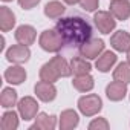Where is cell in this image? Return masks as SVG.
I'll use <instances>...</instances> for the list:
<instances>
[{"label": "cell", "instance_id": "14", "mask_svg": "<svg viewBox=\"0 0 130 130\" xmlns=\"http://www.w3.org/2000/svg\"><path fill=\"white\" fill-rule=\"evenodd\" d=\"M78 113L75 110H64L60 116V128L63 130H71L78 125Z\"/></svg>", "mask_w": 130, "mask_h": 130}, {"label": "cell", "instance_id": "10", "mask_svg": "<svg viewBox=\"0 0 130 130\" xmlns=\"http://www.w3.org/2000/svg\"><path fill=\"white\" fill-rule=\"evenodd\" d=\"M110 44L118 52H127L130 49V34L125 31H116L110 37Z\"/></svg>", "mask_w": 130, "mask_h": 130}, {"label": "cell", "instance_id": "27", "mask_svg": "<svg viewBox=\"0 0 130 130\" xmlns=\"http://www.w3.org/2000/svg\"><path fill=\"white\" fill-rule=\"evenodd\" d=\"M98 3H100V0H80L81 8H83L84 11H89V12L95 11V9L98 8Z\"/></svg>", "mask_w": 130, "mask_h": 130}, {"label": "cell", "instance_id": "1", "mask_svg": "<svg viewBox=\"0 0 130 130\" xmlns=\"http://www.w3.org/2000/svg\"><path fill=\"white\" fill-rule=\"evenodd\" d=\"M57 32L69 47H81L92 37V25L81 15L63 17L55 25Z\"/></svg>", "mask_w": 130, "mask_h": 130}, {"label": "cell", "instance_id": "4", "mask_svg": "<svg viewBox=\"0 0 130 130\" xmlns=\"http://www.w3.org/2000/svg\"><path fill=\"white\" fill-rule=\"evenodd\" d=\"M93 22H95L96 28L100 29V32H103V34H110L116 26V20L113 19V14L107 12V11H98L93 15Z\"/></svg>", "mask_w": 130, "mask_h": 130}, {"label": "cell", "instance_id": "28", "mask_svg": "<svg viewBox=\"0 0 130 130\" xmlns=\"http://www.w3.org/2000/svg\"><path fill=\"white\" fill-rule=\"evenodd\" d=\"M40 3V0H19V5L23 9H32L35 5Z\"/></svg>", "mask_w": 130, "mask_h": 130}, {"label": "cell", "instance_id": "20", "mask_svg": "<svg viewBox=\"0 0 130 130\" xmlns=\"http://www.w3.org/2000/svg\"><path fill=\"white\" fill-rule=\"evenodd\" d=\"M49 63L55 68V71L58 72V75H60V77H69V75L72 74V71H71V64H69L66 60H64L61 55L54 57Z\"/></svg>", "mask_w": 130, "mask_h": 130}, {"label": "cell", "instance_id": "16", "mask_svg": "<svg viewBox=\"0 0 130 130\" xmlns=\"http://www.w3.org/2000/svg\"><path fill=\"white\" fill-rule=\"evenodd\" d=\"M5 80L11 84H22L26 80V71L22 66H12V68L6 69Z\"/></svg>", "mask_w": 130, "mask_h": 130}, {"label": "cell", "instance_id": "17", "mask_svg": "<svg viewBox=\"0 0 130 130\" xmlns=\"http://www.w3.org/2000/svg\"><path fill=\"white\" fill-rule=\"evenodd\" d=\"M90 69H92L90 63H89L83 55H81V57H75V58H72V61H71V71H72L74 75H84V74H89Z\"/></svg>", "mask_w": 130, "mask_h": 130}, {"label": "cell", "instance_id": "15", "mask_svg": "<svg viewBox=\"0 0 130 130\" xmlns=\"http://www.w3.org/2000/svg\"><path fill=\"white\" fill-rule=\"evenodd\" d=\"M115 63H116V55L113 52H110V51H106V52H103V55L98 57L95 66L101 72H109Z\"/></svg>", "mask_w": 130, "mask_h": 130}, {"label": "cell", "instance_id": "9", "mask_svg": "<svg viewBox=\"0 0 130 130\" xmlns=\"http://www.w3.org/2000/svg\"><path fill=\"white\" fill-rule=\"evenodd\" d=\"M110 12L116 20H127L130 17V2L128 0H112Z\"/></svg>", "mask_w": 130, "mask_h": 130}, {"label": "cell", "instance_id": "5", "mask_svg": "<svg viewBox=\"0 0 130 130\" xmlns=\"http://www.w3.org/2000/svg\"><path fill=\"white\" fill-rule=\"evenodd\" d=\"M38 112V104L32 96H25L19 101V113L25 121H31L37 116Z\"/></svg>", "mask_w": 130, "mask_h": 130}, {"label": "cell", "instance_id": "23", "mask_svg": "<svg viewBox=\"0 0 130 130\" xmlns=\"http://www.w3.org/2000/svg\"><path fill=\"white\" fill-rule=\"evenodd\" d=\"M113 78L122 83H130V63H119L113 71Z\"/></svg>", "mask_w": 130, "mask_h": 130}, {"label": "cell", "instance_id": "24", "mask_svg": "<svg viewBox=\"0 0 130 130\" xmlns=\"http://www.w3.org/2000/svg\"><path fill=\"white\" fill-rule=\"evenodd\" d=\"M40 78L44 80V81H49V83H55L60 78V75H58V72L55 71V68L51 63H46L40 69Z\"/></svg>", "mask_w": 130, "mask_h": 130}, {"label": "cell", "instance_id": "25", "mask_svg": "<svg viewBox=\"0 0 130 130\" xmlns=\"http://www.w3.org/2000/svg\"><path fill=\"white\" fill-rule=\"evenodd\" d=\"M0 103H2V106L6 107V109L8 107H12L17 103V92L14 89H11V87L3 89L2 96H0Z\"/></svg>", "mask_w": 130, "mask_h": 130}, {"label": "cell", "instance_id": "21", "mask_svg": "<svg viewBox=\"0 0 130 130\" xmlns=\"http://www.w3.org/2000/svg\"><path fill=\"white\" fill-rule=\"evenodd\" d=\"M64 5L57 2V0H52V2H49L46 6H44V15L49 17V19H60L61 14L64 12Z\"/></svg>", "mask_w": 130, "mask_h": 130}, {"label": "cell", "instance_id": "31", "mask_svg": "<svg viewBox=\"0 0 130 130\" xmlns=\"http://www.w3.org/2000/svg\"><path fill=\"white\" fill-rule=\"evenodd\" d=\"M3 2H9V0H3Z\"/></svg>", "mask_w": 130, "mask_h": 130}, {"label": "cell", "instance_id": "13", "mask_svg": "<svg viewBox=\"0 0 130 130\" xmlns=\"http://www.w3.org/2000/svg\"><path fill=\"white\" fill-rule=\"evenodd\" d=\"M55 125H57V118L54 116V115H47V113H38L37 116H35V124L31 127L32 130L34 128H41V130H52V128H55Z\"/></svg>", "mask_w": 130, "mask_h": 130}, {"label": "cell", "instance_id": "2", "mask_svg": "<svg viewBox=\"0 0 130 130\" xmlns=\"http://www.w3.org/2000/svg\"><path fill=\"white\" fill-rule=\"evenodd\" d=\"M38 43H40L41 49H44L47 52H58L64 46V41L60 37V34L57 32V29H46V31H43L41 35H40Z\"/></svg>", "mask_w": 130, "mask_h": 130}, {"label": "cell", "instance_id": "12", "mask_svg": "<svg viewBox=\"0 0 130 130\" xmlns=\"http://www.w3.org/2000/svg\"><path fill=\"white\" fill-rule=\"evenodd\" d=\"M35 37H37V32L29 25H22L15 31V40L19 43H22V44H26V46L32 44L35 41Z\"/></svg>", "mask_w": 130, "mask_h": 130}, {"label": "cell", "instance_id": "11", "mask_svg": "<svg viewBox=\"0 0 130 130\" xmlns=\"http://www.w3.org/2000/svg\"><path fill=\"white\" fill-rule=\"evenodd\" d=\"M127 93V83L115 80L106 87V95L110 101H121Z\"/></svg>", "mask_w": 130, "mask_h": 130}, {"label": "cell", "instance_id": "18", "mask_svg": "<svg viewBox=\"0 0 130 130\" xmlns=\"http://www.w3.org/2000/svg\"><path fill=\"white\" fill-rule=\"evenodd\" d=\"M14 25H15V15H14V12L9 8L2 6V8H0V28H2V31L8 32L9 29H12Z\"/></svg>", "mask_w": 130, "mask_h": 130}, {"label": "cell", "instance_id": "3", "mask_svg": "<svg viewBox=\"0 0 130 130\" xmlns=\"http://www.w3.org/2000/svg\"><path fill=\"white\" fill-rule=\"evenodd\" d=\"M103 107V101L98 95L95 93H89L86 96H81L78 100V109L83 115L86 116H93L96 115Z\"/></svg>", "mask_w": 130, "mask_h": 130}, {"label": "cell", "instance_id": "29", "mask_svg": "<svg viewBox=\"0 0 130 130\" xmlns=\"http://www.w3.org/2000/svg\"><path fill=\"white\" fill-rule=\"evenodd\" d=\"M68 5H75V3H80V0H64Z\"/></svg>", "mask_w": 130, "mask_h": 130}, {"label": "cell", "instance_id": "22", "mask_svg": "<svg viewBox=\"0 0 130 130\" xmlns=\"http://www.w3.org/2000/svg\"><path fill=\"white\" fill-rule=\"evenodd\" d=\"M0 127L2 130H15L19 127V116L14 110L6 112L2 116V121H0Z\"/></svg>", "mask_w": 130, "mask_h": 130}, {"label": "cell", "instance_id": "7", "mask_svg": "<svg viewBox=\"0 0 130 130\" xmlns=\"http://www.w3.org/2000/svg\"><path fill=\"white\" fill-rule=\"evenodd\" d=\"M103 51H104V41L103 40H98V38H90L89 41H86L80 47V54L84 58H87V60H92V58L100 57V54Z\"/></svg>", "mask_w": 130, "mask_h": 130}, {"label": "cell", "instance_id": "26", "mask_svg": "<svg viewBox=\"0 0 130 130\" xmlns=\"http://www.w3.org/2000/svg\"><path fill=\"white\" fill-rule=\"evenodd\" d=\"M89 128L90 130H95V128H103V130H107L109 128V122L104 119V118H96V119H93L90 124H89Z\"/></svg>", "mask_w": 130, "mask_h": 130}, {"label": "cell", "instance_id": "30", "mask_svg": "<svg viewBox=\"0 0 130 130\" xmlns=\"http://www.w3.org/2000/svg\"><path fill=\"white\" fill-rule=\"evenodd\" d=\"M127 60H128V63H130V49L127 51Z\"/></svg>", "mask_w": 130, "mask_h": 130}, {"label": "cell", "instance_id": "6", "mask_svg": "<svg viewBox=\"0 0 130 130\" xmlns=\"http://www.w3.org/2000/svg\"><path fill=\"white\" fill-rule=\"evenodd\" d=\"M29 57H31L29 47H28L26 44H22V43H20V44H14V46H11V47L6 51V58H8V61H11V63L20 64V63L28 61Z\"/></svg>", "mask_w": 130, "mask_h": 130}, {"label": "cell", "instance_id": "8", "mask_svg": "<svg viewBox=\"0 0 130 130\" xmlns=\"http://www.w3.org/2000/svg\"><path fill=\"white\" fill-rule=\"evenodd\" d=\"M35 93H37V96H38L41 101L49 103V101L55 100V96H57V89H55L54 83H49V81L41 80V81H38V83L35 84Z\"/></svg>", "mask_w": 130, "mask_h": 130}, {"label": "cell", "instance_id": "19", "mask_svg": "<svg viewBox=\"0 0 130 130\" xmlns=\"http://www.w3.org/2000/svg\"><path fill=\"white\" fill-rule=\"evenodd\" d=\"M72 86L80 90V92H89L93 89V78L89 75V74H84V75H77L72 81Z\"/></svg>", "mask_w": 130, "mask_h": 130}]
</instances>
